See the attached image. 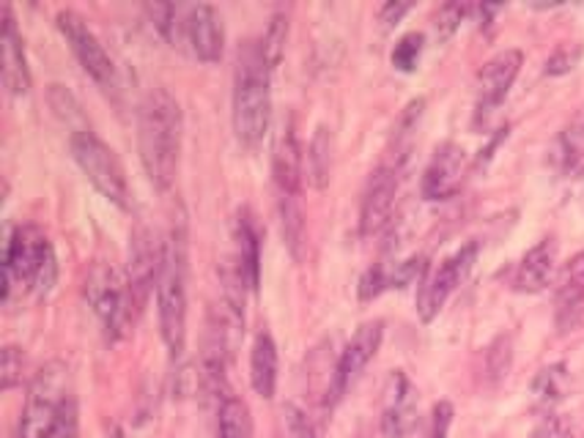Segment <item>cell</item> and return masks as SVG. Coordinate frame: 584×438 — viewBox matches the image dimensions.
Returning <instances> with one entry per match:
<instances>
[{
	"label": "cell",
	"mask_w": 584,
	"mask_h": 438,
	"mask_svg": "<svg viewBox=\"0 0 584 438\" xmlns=\"http://www.w3.org/2000/svg\"><path fill=\"white\" fill-rule=\"evenodd\" d=\"M138 149L154 187L171 189L182 157V108L165 88L149 91L140 104Z\"/></svg>",
	"instance_id": "obj_1"
},
{
	"label": "cell",
	"mask_w": 584,
	"mask_h": 438,
	"mask_svg": "<svg viewBox=\"0 0 584 438\" xmlns=\"http://www.w3.org/2000/svg\"><path fill=\"white\" fill-rule=\"evenodd\" d=\"M272 68L261 55L258 41H250L245 52H239L234 80V132L241 146L256 149L270 132L272 121Z\"/></svg>",
	"instance_id": "obj_2"
},
{
	"label": "cell",
	"mask_w": 584,
	"mask_h": 438,
	"mask_svg": "<svg viewBox=\"0 0 584 438\" xmlns=\"http://www.w3.org/2000/svg\"><path fill=\"white\" fill-rule=\"evenodd\" d=\"M58 277L55 252L50 239L36 225H17L7 241L3 255V304H12L14 297H25L30 290L50 293Z\"/></svg>",
	"instance_id": "obj_3"
},
{
	"label": "cell",
	"mask_w": 584,
	"mask_h": 438,
	"mask_svg": "<svg viewBox=\"0 0 584 438\" xmlns=\"http://www.w3.org/2000/svg\"><path fill=\"white\" fill-rule=\"evenodd\" d=\"M157 310L160 331L173 359L184 353L187 342V234L178 223L162 245V268L157 277Z\"/></svg>",
	"instance_id": "obj_4"
},
{
	"label": "cell",
	"mask_w": 584,
	"mask_h": 438,
	"mask_svg": "<svg viewBox=\"0 0 584 438\" xmlns=\"http://www.w3.org/2000/svg\"><path fill=\"white\" fill-rule=\"evenodd\" d=\"M272 178H275L277 189V209H281L283 236H286L294 255H299V245H302L305 236L302 209H299V192H302V178H305V157L302 149H299L294 115L283 118L281 129H277L275 135V146H272Z\"/></svg>",
	"instance_id": "obj_5"
},
{
	"label": "cell",
	"mask_w": 584,
	"mask_h": 438,
	"mask_svg": "<svg viewBox=\"0 0 584 438\" xmlns=\"http://www.w3.org/2000/svg\"><path fill=\"white\" fill-rule=\"evenodd\" d=\"M75 398L70 389V367L63 362H50L34 376L25 398L23 420H20V436L45 438L52 422L58 420L61 409Z\"/></svg>",
	"instance_id": "obj_6"
},
{
	"label": "cell",
	"mask_w": 584,
	"mask_h": 438,
	"mask_svg": "<svg viewBox=\"0 0 584 438\" xmlns=\"http://www.w3.org/2000/svg\"><path fill=\"white\" fill-rule=\"evenodd\" d=\"M70 149L80 171L86 173L88 182L119 209H129V182L121 167L119 157L110 149L108 142L99 140L91 129H83L70 135Z\"/></svg>",
	"instance_id": "obj_7"
},
{
	"label": "cell",
	"mask_w": 584,
	"mask_h": 438,
	"mask_svg": "<svg viewBox=\"0 0 584 438\" xmlns=\"http://www.w3.org/2000/svg\"><path fill=\"white\" fill-rule=\"evenodd\" d=\"M83 290H86L88 304L99 315L110 340L124 337L126 329L133 326V321L138 318V308H135L133 297H129L126 279L113 266H108V263H94Z\"/></svg>",
	"instance_id": "obj_8"
},
{
	"label": "cell",
	"mask_w": 584,
	"mask_h": 438,
	"mask_svg": "<svg viewBox=\"0 0 584 438\" xmlns=\"http://www.w3.org/2000/svg\"><path fill=\"white\" fill-rule=\"evenodd\" d=\"M477 252H481L477 241H470V245L461 247L459 252H452L450 258H445L434 272L425 274L418 293V315L423 324H431V321L439 315V310L445 308V302L450 299L452 290L464 283L467 274H470L472 266H475Z\"/></svg>",
	"instance_id": "obj_9"
},
{
	"label": "cell",
	"mask_w": 584,
	"mask_h": 438,
	"mask_svg": "<svg viewBox=\"0 0 584 438\" xmlns=\"http://www.w3.org/2000/svg\"><path fill=\"white\" fill-rule=\"evenodd\" d=\"M55 23L63 39H66V45L72 47L75 58L80 61V66L86 68V75L91 77L97 86H102L104 91H113L115 66L113 61H110L108 52H104L102 41H99L97 34L88 28L86 20H83L77 12H70V9H66V12H58Z\"/></svg>",
	"instance_id": "obj_10"
},
{
	"label": "cell",
	"mask_w": 584,
	"mask_h": 438,
	"mask_svg": "<svg viewBox=\"0 0 584 438\" xmlns=\"http://www.w3.org/2000/svg\"><path fill=\"white\" fill-rule=\"evenodd\" d=\"M401 165L384 160L368 178V187L362 192L360 205V234L376 236L378 230L387 228L393 209H396L398 184H401Z\"/></svg>",
	"instance_id": "obj_11"
},
{
	"label": "cell",
	"mask_w": 584,
	"mask_h": 438,
	"mask_svg": "<svg viewBox=\"0 0 584 438\" xmlns=\"http://www.w3.org/2000/svg\"><path fill=\"white\" fill-rule=\"evenodd\" d=\"M524 55L519 50H502L481 68L477 75V118H486L492 110L502 104L510 86L522 72Z\"/></svg>",
	"instance_id": "obj_12"
},
{
	"label": "cell",
	"mask_w": 584,
	"mask_h": 438,
	"mask_svg": "<svg viewBox=\"0 0 584 438\" xmlns=\"http://www.w3.org/2000/svg\"><path fill=\"white\" fill-rule=\"evenodd\" d=\"M414 425H418V389L401 371H396L384 389L382 433L384 438H407Z\"/></svg>",
	"instance_id": "obj_13"
},
{
	"label": "cell",
	"mask_w": 584,
	"mask_h": 438,
	"mask_svg": "<svg viewBox=\"0 0 584 438\" xmlns=\"http://www.w3.org/2000/svg\"><path fill=\"white\" fill-rule=\"evenodd\" d=\"M162 268V247L154 245V236L146 228L133 234V250H129V274H126V288L133 297L138 313L144 310L146 299L151 293V285H157Z\"/></svg>",
	"instance_id": "obj_14"
},
{
	"label": "cell",
	"mask_w": 584,
	"mask_h": 438,
	"mask_svg": "<svg viewBox=\"0 0 584 438\" xmlns=\"http://www.w3.org/2000/svg\"><path fill=\"white\" fill-rule=\"evenodd\" d=\"M467 154L456 142H442L431 157L428 167L423 173V198L425 200H447L459 192L464 182Z\"/></svg>",
	"instance_id": "obj_15"
},
{
	"label": "cell",
	"mask_w": 584,
	"mask_h": 438,
	"mask_svg": "<svg viewBox=\"0 0 584 438\" xmlns=\"http://www.w3.org/2000/svg\"><path fill=\"white\" fill-rule=\"evenodd\" d=\"M557 329L573 331L584 321V250L560 268L555 279Z\"/></svg>",
	"instance_id": "obj_16"
},
{
	"label": "cell",
	"mask_w": 584,
	"mask_h": 438,
	"mask_svg": "<svg viewBox=\"0 0 584 438\" xmlns=\"http://www.w3.org/2000/svg\"><path fill=\"white\" fill-rule=\"evenodd\" d=\"M382 337H384L382 321H368V324H362L360 329L355 331V337L346 342L344 353H340L338 364H335V373H338V395H344L346 389L362 376L368 362L376 356L378 346H382Z\"/></svg>",
	"instance_id": "obj_17"
},
{
	"label": "cell",
	"mask_w": 584,
	"mask_h": 438,
	"mask_svg": "<svg viewBox=\"0 0 584 438\" xmlns=\"http://www.w3.org/2000/svg\"><path fill=\"white\" fill-rule=\"evenodd\" d=\"M0 50H3V86L14 97L30 91L28 58H25L23 34L17 28L12 7H3V34H0Z\"/></svg>",
	"instance_id": "obj_18"
},
{
	"label": "cell",
	"mask_w": 584,
	"mask_h": 438,
	"mask_svg": "<svg viewBox=\"0 0 584 438\" xmlns=\"http://www.w3.org/2000/svg\"><path fill=\"white\" fill-rule=\"evenodd\" d=\"M234 239H236V258H234V272L245 283V288L256 290L258 279H261V234H258L256 216L250 209H239L234 225Z\"/></svg>",
	"instance_id": "obj_19"
},
{
	"label": "cell",
	"mask_w": 584,
	"mask_h": 438,
	"mask_svg": "<svg viewBox=\"0 0 584 438\" xmlns=\"http://www.w3.org/2000/svg\"><path fill=\"white\" fill-rule=\"evenodd\" d=\"M557 245L555 239H544L522 258L513 274V290L519 293H540L555 279Z\"/></svg>",
	"instance_id": "obj_20"
},
{
	"label": "cell",
	"mask_w": 584,
	"mask_h": 438,
	"mask_svg": "<svg viewBox=\"0 0 584 438\" xmlns=\"http://www.w3.org/2000/svg\"><path fill=\"white\" fill-rule=\"evenodd\" d=\"M250 381L252 389L264 400L275 398L277 389V346L270 331H261L250 351Z\"/></svg>",
	"instance_id": "obj_21"
},
{
	"label": "cell",
	"mask_w": 584,
	"mask_h": 438,
	"mask_svg": "<svg viewBox=\"0 0 584 438\" xmlns=\"http://www.w3.org/2000/svg\"><path fill=\"white\" fill-rule=\"evenodd\" d=\"M333 173V135L327 126H319L305 154V178L313 189H324L330 184Z\"/></svg>",
	"instance_id": "obj_22"
},
{
	"label": "cell",
	"mask_w": 584,
	"mask_h": 438,
	"mask_svg": "<svg viewBox=\"0 0 584 438\" xmlns=\"http://www.w3.org/2000/svg\"><path fill=\"white\" fill-rule=\"evenodd\" d=\"M252 422L250 411L239 398H225L218 411V438H250Z\"/></svg>",
	"instance_id": "obj_23"
},
{
	"label": "cell",
	"mask_w": 584,
	"mask_h": 438,
	"mask_svg": "<svg viewBox=\"0 0 584 438\" xmlns=\"http://www.w3.org/2000/svg\"><path fill=\"white\" fill-rule=\"evenodd\" d=\"M568 392V367L566 364H549L544 371L535 376L533 381V398L538 400L540 405H555L566 398Z\"/></svg>",
	"instance_id": "obj_24"
},
{
	"label": "cell",
	"mask_w": 584,
	"mask_h": 438,
	"mask_svg": "<svg viewBox=\"0 0 584 438\" xmlns=\"http://www.w3.org/2000/svg\"><path fill=\"white\" fill-rule=\"evenodd\" d=\"M47 99H50V108L55 110L58 118H61L63 124L70 126L72 135H75V132H83V129H91V126L86 124V115H83L80 102H77V99L72 97V91H66L63 86H50V91H47Z\"/></svg>",
	"instance_id": "obj_25"
},
{
	"label": "cell",
	"mask_w": 584,
	"mask_h": 438,
	"mask_svg": "<svg viewBox=\"0 0 584 438\" xmlns=\"http://www.w3.org/2000/svg\"><path fill=\"white\" fill-rule=\"evenodd\" d=\"M286 39H288V17L281 12L270 20V28H266V34L261 36V41H258L261 55L266 58L270 68H275L277 63H281L283 50H286Z\"/></svg>",
	"instance_id": "obj_26"
},
{
	"label": "cell",
	"mask_w": 584,
	"mask_h": 438,
	"mask_svg": "<svg viewBox=\"0 0 584 438\" xmlns=\"http://www.w3.org/2000/svg\"><path fill=\"white\" fill-rule=\"evenodd\" d=\"M510 362H513V340H510V335H499L486 351L488 384L505 381V376H508L510 371Z\"/></svg>",
	"instance_id": "obj_27"
},
{
	"label": "cell",
	"mask_w": 584,
	"mask_h": 438,
	"mask_svg": "<svg viewBox=\"0 0 584 438\" xmlns=\"http://www.w3.org/2000/svg\"><path fill=\"white\" fill-rule=\"evenodd\" d=\"M277 438H315V427L310 416L299 405L288 403L281 409V422H277Z\"/></svg>",
	"instance_id": "obj_28"
},
{
	"label": "cell",
	"mask_w": 584,
	"mask_h": 438,
	"mask_svg": "<svg viewBox=\"0 0 584 438\" xmlns=\"http://www.w3.org/2000/svg\"><path fill=\"white\" fill-rule=\"evenodd\" d=\"M423 45H425L423 34L403 36V39L396 45V50H393V66H396L398 72H414V66H418L420 61V52H423Z\"/></svg>",
	"instance_id": "obj_29"
},
{
	"label": "cell",
	"mask_w": 584,
	"mask_h": 438,
	"mask_svg": "<svg viewBox=\"0 0 584 438\" xmlns=\"http://www.w3.org/2000/svg\"><path fill=\"white\" fill-rule=\"evenodd\" d=\"M45 438H80V414H77V400L72 398L63 405L58 420L52 422L50 433Z\"/></svg>",
	"instance_id": "obj_30"
},
{
	"label": "cell",
	"mask_w": 584,
	"mask_h": 438,
	"mask_svg": "<svg viewBox=\"0 0 584 438\" xmlns=\"http://www.w3.org/2000/svg\"><path fill=\"white\" fill-rule=\"evenodd\" d=\"M0 376H3V389H14L20 381H23V371H25V353L20 348L9 346L3 348V362H0Z\"/></svg>",
	"instance_id": "obj_31"
},
{
	"label": "cell",
	"mask_w": 584,
	"mask_h": 438,
	"mask_svg": "<svg viewBox=\"0 0 584 438\" xmlns=\"http://www.w3.org/2000/svg\"><path fill=\"white\" fill-rule=\"evenodd\" d=\"M464 14L467 7H461V3H445V7L436 12V36H439V41H447L459 30Z\"/></svg>",
	"instance_id": "obj_32"
},
{
	"label": "cell",
	"mask_w": 584,
	"mask_h": 438,
	"mask_svg": "<svg viewBox=\"0 0 584 438\" xmlns=\"http://www.w3.org/2000/svg\"><path fill=\"white\" fill-rule=\"evenodd\" d=\"M452 416H456V411H452V403H447V400H439V403L431 409L428 416V425H425V436L423 438H447V433H450L452 425Z\"/></svg>",
	"instance_id": "obj_33"
},
{
	"label": "cell",
	"mask_w": 584,
	"mask_h": 438,
	"mask_svg": "<svg viewBox=\"0 0 584 438\" xmlns=\"http://www.w3.org/2000/svg\"><path fill=\"white\" fill-rule=\"evenodd\" d=\"M579 58H582V50H579V47H560V50L546 61V75L551 77L566 75V72H571V68L576 66Z\"/></svg>",
	"instance_id": "obj_34"
},
{
	"label": "cell",
	"mask_w": 584,
	"mask_h": 438,
	"mask_svg": "<svg viewBox=\"0 0 584 438\" xmlns=\"http://www.w3.org/2000/svg\"><path fill=\"white\" fill-rule=\"evenodd\" d=\"M530 438H571V430H568V425L560 416H546V420L530 433Z\"/></svg>",
	"instance_id": "obj_35"
},
{
	"label": "cell",
	"mask_w": 584,
	"mask_h": 438,
	"mask_svg": "<svg viewBox=\"0 0 584 438\" xmlns=\"http://www.w3.org/2000/svg\"><path fill=\"white\" fill-rule=\"evenodd\" d=\"M409 12H412V3H384V7L378 9V23H382L384 30L396 28L403 20V14Z\"/></svg>",
	"instance_id": "obj_36"
},
{
	"label": "cell",
	"mask_w": 584,
	"mask_h": 438,
	"mask_svg": "<svg viewBox=\"0 0 584 438\" xmlns=\"http://www.w3.org/2000/svg\"><path fill=\"white\" fill-rule=\"evenodd\" d=\"M115 438H124V433H121V430H119V433H115Z\"/></svg>",
	"instance_id": "obj_37"
}]
</instances>
